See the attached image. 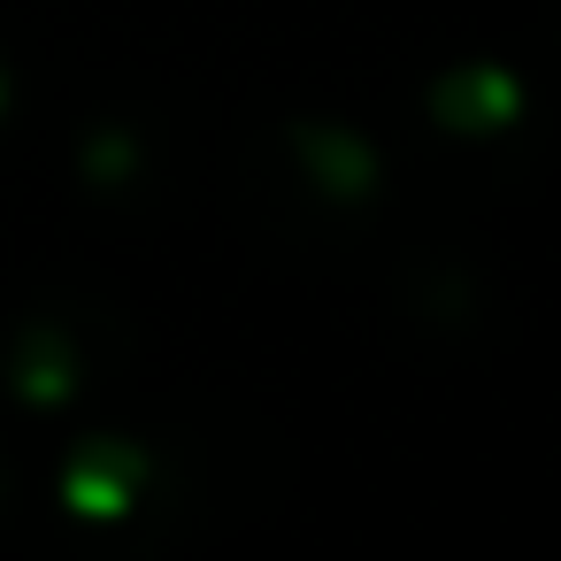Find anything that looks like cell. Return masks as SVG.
<instances>
[{"label": "cell", "instance_id": "obj_2", "mask_svg": "<svg viewBox=\"0 0 561 561\" xmlns=\"http://www.w3.org/2000/svg\"><path fill=\"white\" fill-rule=\"evenodd\" d=\"M431 108L446 116V124H461V131H484V124H500V116H515V85L507 78H446L438 93H431Z\"/></svg>", "mask_w": 561, "mask_h": 561}, {"label": "cell", "instance_id": "obj_1", "mask_svg": "<svg viewBox=\"0 0 561 561\" xmlns=\"http://www.w3.org/2000/svg\"><path fill=\"white\" fill-rule=\"evenodd\" d=\"M293 147L308 154V170L323 178V193H331V201H362V193H369V178H377V154H369L354 131H339V124H323V131L308 124V131H293Z\"/></svg>", "mask_w": 561, "mask_h": 561}, {"label": "cell", "instance_id": "obj_3", "mask_svg": "<svg viewBox=\"0 0 561 561\" xmlns=\"http://www.w3.org/2000/svg\"><path fill=\"white\" fill-rule=\"evenodd\" d=\"M70 377H78V354H70V346H55V331H47V323H32V331H24V346H16V385H24L32 400H55Z\"/></svg>", "mask_w": 561, "mask_h": 561}]
</instances>
